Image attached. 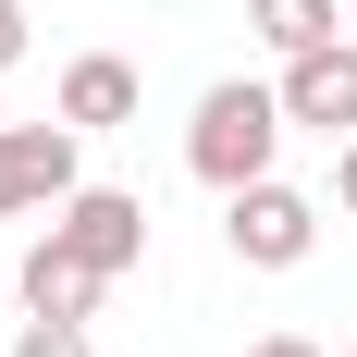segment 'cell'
Listing matches in <instances>:
<instances>
[{"label":"cell","mask_w":357,"mask_h":357,"mask_svg":"<svg viewBox=\"0 0 357 357\" xmlns=\"http://www.w3.org/2000/svg\"><path fill=\"white\" fill-rule=\"evenodd\" d=\"M333 210H345V222H357V136H345V148H333Z\"/></svg>","instance_id":"8fae6325"},{"label":"cell","mask_w":357,"mask_h":357,"mask_svg":"<svg viewBox=\"0 0 357 357\" xmlns=\"http://www.w3.org/2000/svg\"><path fill=\"white\" fill-rule=\"evenodd\" d=\"M62 123H74V136H111V123H136V62L86 50V62L62 74Z\"/></svg>","instance_id":"52a82bcc"},{"label":"cell","mask_w":357,"mask_h":357,"mask_svg":"<svg viewBox=\"0 0 357 357\" xmlns=\"http://www.w3.org/2000/svg\"><path fill=\"white\" fill-rule=\"evenodd\" d=\"M99 296H111V271H99L86 247H74L62 222H50V234L25 247V321H86Z\"/></svg>","instance_id":"5b68a950"},{"label":"cell","mask_w":357,"mask_h":357,"mask_svg":"<svg viewBox=\"0 0 357 357\" xmlns=\"http://www.w3.org/2000/svg\"><path fill=\"white\" fill-rule=\"evenodd\" d=\"M345 13H357V0H345Z\"/></svg>","instance_id":"4fadbf2b"},{"label":"cell","mask_w":357,"mask_h":357,"mask_svg":"<svg viewBox=\"0 0 357 357\" xmlns=\"http://www.w3.org/2000/svg\"><path fill=\"white\" fill-rule=\"evenodd\" d=\"M62 234L123 284V271L148 259V197H123V185H74V197H62Z\"/></svg>","instance_id":"277c9868"},{"label":"cell","mask_w":357,"mask_h":357,"mask_svg":"<svg viewBox=\"0 0 357 357\" xmlns=\"http://www.w3.org/2000/svg\"><path fill=\"white\" fill-rule=\"evenodd\" d=\"M284 123H321L333 148L357 136V50L333 37V50H296L284 62Z\"/></svg>","instance_id":"8992f818"},{"label":"cell","mask_w":357,"mask_h":357,"mask_svg":"<svg viewBox=\"0 0 357 357\" xmlns=\"http://www.w3.org/2000/svg\"><path fill=\"white\" fill-rule=\"evenodd\" d=\"M247 25H259V50H333L345 37V0H247Z\"/></svg>","instance_id":"ba28073f"},{"label":"cell","mask_w":357,"mask_h":357,"mask_svg":"<svg viewBox=\"0 0 357 357\" xmlns=\"http://www.w3.org/2000/svg\"><path fill=\"white\" fill-rule=\"evenodd\" d=\"M74 185H86V136H74L62 111L50 123H0V222L13 210H62Z\"/></svg>","instance_id":"7a4b0ae2"},{"label":"cell","mask_w":357,"mask_h":357,"mask_svg":"<svg viewBox=\"0 0 357 357\" xmlns=\"http://www.w3.org/2000/svg\"><path fill=\"white\" fill-rule=\"evenodd\" d=\"M247 357H321V345H308V333H271V345H247Z\"/></svg>","instance_id":"7c38bea8"},{"label":"cell","mask_w":357,"mask_h":357,"mask_svg":"<svg viewBox=\"0 0 357 357\" xmlns=\"http://www.w3.org/2000/svg\"><path fill=\"white\" fill-rule=\"evenodd\" d=\"M13 357H99V345H86V321H25Z\"/></svg>","instance_id":"9c48e42d"},{"label":"cell","mask_w":357,"mask_h":357,"mask_svg":"<svg viewBox=\"0 0 357 357\" xmlns=\"http://www.w3.org/2000/svg\"><path fill=\"white\" fill-rule=\"evenodd\" d=\"M271 148H284V86H247V74H234V86H210L197 123H185V173L234 197V185H271Z\"/></svg>","instance_id":"6da1fadb"},{"label":"cell","mask_w":357,"mask_h":357,"mask_svg":"<svg viewBox=\"0 0 357 357\" xmlns=\"http://www.w3.org/2000/svg\"><path fill=\"white\" fill-rule=\"evenodd\" d=\"M222 234H234L247 271H296V259L321 247V197H296L284 173H271V185H234V197H222Z\"/></svg>","instance_id":"3957f363"},{"label":"cell","mask_w":357,"mask_h":357,"mask_svg":"<svg viewBox=\"0 0 357 357\" xmlns=\"http://www.w3.org/2000/svg\"><path fill=\"white\" fill-rule=\"evenodd\" d=\"M25 37H37V25H25V0H0V74L25 62Z\"/></svg>","instance_id":"30bf717a"}]
</instances>
